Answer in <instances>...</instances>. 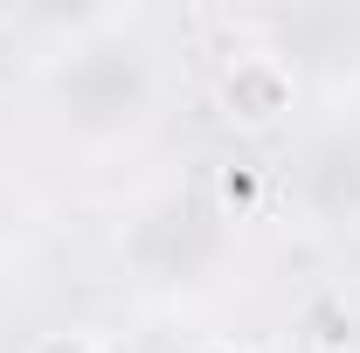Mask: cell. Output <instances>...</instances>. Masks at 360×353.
I'll return each mask as SVG.
<instances>
[{
    "label": "cell",
    "instance_id": "1",
    "mask_svg": "<svg viewBox=\"0 0 360 353\" xmlns=\"http://www.w3.org/2000/svg\"><path fill=\"white\" fill-rule=\"evenodd\" d=\"M56 111L77 139H125L153 111V63L139 49H77L56 70Z\"/></svg>",
    "mask_w": 360,
    "mask_h": 353
},
{
    "label": "cell",
    "instance_id": "2",
    "mask_svg": "<svg viewBox=\"0 0 360 353\" xmlns=\"http://www.w3.org/2000/svg\"><path fill=\"white\" fill-rule=\"evenodd\" d=\"M222 208H208V201H194V194H167V201H153L146 215L132 222V236H125V257L146 284H160V291H194V284H208L215 270H222Z\"/></svg>",
    "mask_w": 360,
    "mask_h": 353
},
{
    "label": "cell",
    "instance_id": "3",
    "mask_svg": "<svg viewBox=\"0 0 360 353\" xmlns=\"http://www.w3.org/2000/svg\"><path fill=\"white\" fill-rule=\"evenodd\" d=\"M298 201L326 229L360 222V125H326L298 153Z\"/></svg>",
    "mask_w": 360,
    "mask_h": 353
},
{
    "label": "cell",
    "instance_id": "4",
    "mask_svg": "<svg viewBox=\"0 0 360 353\" xmlns=\"http://www.w3.org/2000/svg\"><path fill=\"white\" fill-rule=\"evenodd\" d=\"M291 97H298V77H291V63L270 56V49H243L222 70V111L243 132H270V125L291 111Z\"/></svg>",
    "mask_w": 360,
    "mask_h": 353
},
{
    "label": "cell",
    "instance_id": "5",
    "mask_svg": "<svg viewBox=\"0 0 360 353\" xmlns=\"http://www.w3.org/2000/svg\"><path fill=\"white\" fill-rule=\"evenodd\" d=\"M28 353H104V340H97L90 326H56V333H35Z\"/></svg>",
    "mask_w": 360,
    "mask_h": 353
},
{
    "label": "cell",
    "instance_id": "6",
    "mask_svg": "<svg viewBox=\"0 0 360 353\" xmlns=\"http://www.w3.org/2000/svg\"><path fill=\"white\" fill-rule=\"evenodd\" d=\"M153 353H243V347H229V340H180V347H153Z\"/></svg>",
    "mask_w": 360,
    "mask_h": 353
}]
</instances>
